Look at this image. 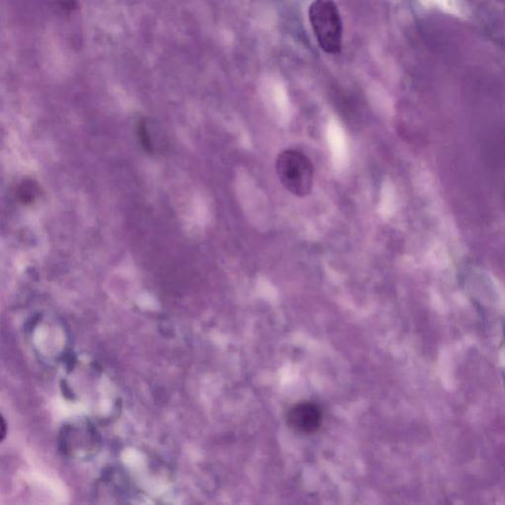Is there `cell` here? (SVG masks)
<instances>
[{"label":"cell","mask_w":505,"mask_h":505,"mask_svg":"<svg viewBox=\"0 0 505 505\" xmlns=\"http://www.w3.org/2000/svg\"><path fill=\"white\" fill-rule=\"evenodd\" d=\"M287 424L294 431L312 434L318 431L323 422V412L312 402H297L287 412Z\"/></svg>","instance_id":"cell-3"},{"label":"cell","mask_w":505,"mask_h":505,"mask_svg":"<svg viewBox=\"0 0 505 505\" xmlns=\"http://www.w3.org/2000/svg\"><path fill=\"white\" fill-rule=\"evenodd\" d=\"M276 172L279 182L290 194L298 197L311 194L314 185V165L302 152L294 149L281 152L277 158Z\"/></svg>","instance_id":"cell-2"},{"label":"cell","mask_w":505,"mask_h":505,"mask_svg":"<svg viewBox=\"0 0 505 505\" xmlns=\"http://www.w3.org/2000/svg\"><path fill=\"white\" fill-rule=\"evenodd\" d=\"M309 21L320 47L326 54H339L342 47V21L335 0H314L309 7Z\"/></svg>","instance_id":"cell-1"}]
</instances>
